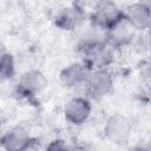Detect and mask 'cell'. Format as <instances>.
Instances as JSON below:
<instances>
[{"mask_svg": "<svg viewBox=\"0 0 151 151\" xmlns=\"http://www.w3.org/2000/svg\"><path fill=\"white\" fill-rule=\"evenodd\" d=\"M104 136L114 144H125L132 134V124L130 119L123 114L114 113L106 118L103 127Z\"/></svg>", "mask_w": 151, "mask_h": 151, "instance_id": "obj_6", "label": "cell"}, {"mask_svg": "<svg viewBox=\"0 0 151 151\" xmlns=\"http://www.w3.org/2000/svg\"><path fill=\"white\" fill-rule=\"evenodd\" d=\"M92 68H90L84 61L71 63L65 66L59 74L61 85L68 90H83L85 92L86 83Z\"/></svg>", "mask_w": 151, "mask_h": 151, "instance_id": "obj_8", "label": "cell"}, {"mask_svg": "<svg viewBox=\"0 0 151 151\" xmlns=\"http://www.w3.org/2000/svg\"><path fill=\"white\" fill-rule=\"evenodd\" d=\"M81 61L90 68L109 67L114 61V46L109 39H86L80 44Z\"/></svg>", "mask_w": 151, "mask_h": 151, "instance_id": "obj_1", "label": "cell"}, {"mask_svg": "<svg viewBox=\"0 0 151 151\" xmlns=\"http://www.w3.org/2000/svg\"><path fill=\"white\" fill-rule=\"evenodd\" d=\"M147 32V38H149V42H150V45H151V27L146 31Z\"/></svg>", "mask_w": 151, "mask_h": 151, "instance_id": "obj_15", "label": "cell"}, {"mask_svg": "<svg viewBox=\"0 0 151 151\" xmlns=\"http://www.w3.org/2000/svg\"><path fill=\"white\" fill-rule=\"evenodd\" d=\"M137 1H139L142 5H144L151 12V0H137Z\"/></svg>", "mask_w": 151, "mask_h": 151, "instance_id": "obj_14", "label": "cell"}, {"mask_svg": "<svg viewBox=\"0 0 151 151\" xmlns=\"http://www.w3.org/2000/svg\"><path fill=\"white\" fill-rule=\"evenodd\" d=\"M84 11L78 5L61 8L54 17V25L61 31H73L84 20Z\"/></svg>", "mask_w": 151, "mask_h": 151, "instance_id": "obj_10", "label": "cell"}, {"mask_svg": "<svg viewBox=\"0 0 151 151\" xmlns=\"http://www.w3.org/2000/svg\"><path fill=\"white\" fill-rule=\"evenodd\" d=\"M38 139L32 137L27 130L21 126H15L7 130L0 139L1 147L6 151H26L38 149Z\"/></svg>", "mask_w": 151, "mask_h": 151, "instance_id": "obj_7", "label": "cell"}, {"mask_svg": "<svg viewBox=\"0 0 151 151\" xmlns=\"http://www.w3.org/2000/svg\"><path fill=\"white\" fill-rule=\"evenodd\" d=\"M113 90V76L107 67L94 68L91 71L86 87L85 94L91 100H100L109 96Z\"/></svg>", "mask_w": 151, "mask_h": 151, "instance_id": "obj_4", "label": "cell"}, {"mask_svg": "<svg viewBox=\"0 0 151 151\" xmlns=\"http://www.w3.org/2000/svg\"><path fill=\"white\" fill-rule=\"evenodd\" d=\"M91 25L110 32L125 20L124 9L113 0H97L93 5L90 17Z\"/></svg>", "mask_w": 151, "mask_h": 151, "instance_id": "obj_2", "label": "cell"}, {"mask_svg": "<svg viewBox=\"0 0 151 151\" xmlns=\"http://www.w3.org/2000/svg\"><path fill=\"white\" fill-rule=\"evenodd\" d=\"M46 149H48V150H65V149H68V146L65 143V140H63V139H54V140H52L46 146Z\"/></svg>", "mask_w": 151, "mask_h": 151, "instance_id": "obj_13", "label": "cell"}, {"mask_svg": "<svg viewBox=\"0 0 151 151\" xmlns=\"http://www.w3.org/2000/svg\"><path fill=\"white\" fill-rule=\"evenodd\" d=\"M17 72L15 68V60L12 53L9 52H2L1 53V60H0V77L2 81L11 80L14 78Z\"/></svg>", "mask_w": 151, "mask_h": 151, "instance_id": "obj_11", "label": "cell"}, {"mask_svg": "<svg viewBox=\"0 0 151 151\" xmlns=\"http://www.w3.org/2000/svg\"><path fill=\"white\" fill-rule=\"evenodd\" d=\"M47 80L39 70L25 71L18 79L17 93L26 100H35L46 88Z\"/></svg>", "mask_w": 151, "mask_h": 151, "instance_id": "obj_3", "label": "cell"}, {"mask_svg": "<svg viewBox=\"0 0 151 151\" xmlns=\"http://www.w3.org/2000/svg\"><path fill=\"white\" fill-rule=\"evenodd\" d=\"M140 74L144 79V81L151 86V61H147V63H144L142 66H140Z\"/></svg>", "mask_w": 151, "mask_h": 151, "instance_id": "obj_12", "label": "cell"}, {"mask_svg": "<svg viewBox=\"0 0 151 151\" xmlns=\"http://www.w3.org/2000/svg\"><path fill=\"white\" fill-rule=\"evenodd\" d=\"M64 118L73 126L84 125L91 117L92 103L87 96H74L64 105Z\"/></svg>", "mask_w": 151, "mask_h": 151, "instance_id": "obj_5", "label": "cell"}, {"mask_svg": "<svg viewBox=\"0 0 151 151\" xmlns=\"http://www.w3.org/2000/svg\"><path fill=\"white\" fill-rule=\"evenodd\" d=\"M124 14L125 21L134 31L145 32L151 27V12L139 1L129 5L124 9Z\"/></svg>", "mask_w": 151, "mask_h": 151, "instance_id": "obj_9", "label": "cell"}]
</instances>
